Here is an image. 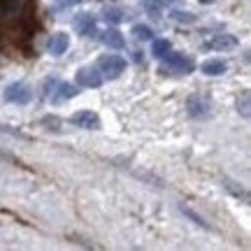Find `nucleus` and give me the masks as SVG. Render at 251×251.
<instances>
[{
	"label": "nucleus",
	"mask_w": 251,
	"mask_h": 251,
	"mask_svg": "<svg viewBox=\"0 0 251 251\" xmlns=\"http://www.w3.org/2000/svg\"><path fill=\"white\" fill-rule=\"evenodd\" d=\"M168 51H170V42H168V40H153L151 54L156 56V58H163Z\"/></svg>",
	"instance_id": "f3484780"
},
{
	"label": "nucleus",
	"mask_w": 251,
	"mask_h": 251,
	"mask_svg": "<svg viewBox=\"0 0 251 251\" xmlns=\"http://www.w3.org/2000/svg\"><path fill=\"white\" fill-rule=\"evenodd\" d=\"M163 58H165V65H168V68H172V70H177V72H184V75H186V72L193 70V61H191L188 56L179 54V51H168Z\"/></svg>",
	"instance_id": "0eeeda50"
},
{
	"label": "nucleus",
	"mask_w": 251,
	"mask_h": 251,
	"mask_svg": "<svg viewBox=\"0 0 251 251\" xmlns=\"http://www.w3.org/2000/svg\"><path fill=\"white\" fill-rule=\"evenodd\" d=\"M224 188L228 191V193H233L235 198H242L244 202H249V193H247V188L240 186L237 181H233V179H228V177H224Z\"/></svg>",
	"instance_id": "ddd939ff"
},
{
	"label": "nucleus",
	"mask_w": 251,
	"mask_h": 251,
	"mask_svg": "<svg viewBox=\"0 0 251 251\" xmlns=\"http://www.w3.org/2000/svg\"><path fill=\"white\" fill-rule=\"evenodd\" d=\"M70 121L77 128H84V130H98L100 128V117L96 112H91V109H81L77 114H72Z\"/></svg>",
	"instance_id": "39448f33"
},
{
	"label": "nucleus",
	"mask_w": 251,
	"mask_h": 251,
	"mask_svg": "<svg viewBox=\"0 0 251 251\" xmlns=\"http://www.w3.org/2000/svg\"><path fill=\"white\" fill-rule=\"evenodd\" d=\"M102 45H107L109 49H124L126 47V40H124V35L119 33V30H114V28H107L105 33H102Z\"/></svg>",
	"instance_id": "9b49d317"
},
{
	"label": "nucleus",
	"mask_w": 251,
	"mask_h": 251,
	"mask_svg": "<svg viewBox=\"0 0 251 251\" xmlns=\"http://www.w3.org/2000/svg\"><path fill=\"white\" fill-rule=\"evenodd\" d=\"M172 19L175 21H181V24H193L196 17L191 14V12H172Z\"/></svg>",
	"instance_id": "412c9836"
},
{
	"label": "nucleus",
	"mask_w": 251,
	"mask_h": 251,
	"mask_svg": "<svg viewBox=\"0 0 251 251\" xmlns=\"http://www.w3.org/2000/svg\"><path fill=\"white\" fill-rule=\"evenodd\" d=\"M68 47H70V37L65 35V33H56V35L49 37V42H47V51L54 56H61L68 51Z\"/></svg>",
	"instance_id": "9d476101"
},
{
	"label": "nucleus",
	"mask_w": 251,
	"mask_h": 251,
	"mask_svg": "<svg viewBox=\"0 0 251 251\" xmlns=\"http://www.w3.org/2000/svg\"><path fill=\"white\" fill-rule=\"evenodd\" d=\"M30 98H33L30 89H28L26 84H21V81H17V84H9L7 89H5V100H7V102L26 105V102H28Z\"/></svg>",
	"instance_id": "20e7f679"
},
{
	"label": "nucleus",
	"mask_w": 251,
	"mask_h": 251,
	"mask_svg": "<svg viewBox=\"0 0 251 251\" xmlns=\"http://www.w3.org/2000/svg\"><path fill=\"white\" fill-rule=\"evenodd\" d=\"M186 107H188V114H191L193 119H207L209 117V100L202 98L200 93H193V96L186 100Z\"/></svg>",
	"instance_id": "423d86ee"
},
{
	"label": "nucleus",
	"mask_w": 251,
	"mask_h": 251,
	"mask_svg": "<svg viewBox=\"0 0 251 251\" xmlns=\"http://www.w3.org/2000/svg\"><path fill=\"white\" fill-rule=\"evenodd\" d=\"M142 7L147 9V14H151V17H161V12H163V5H161V0H142Z\"/></svg>",
	"instance_id": "a211bd4d"
},
{
	"label": "nucleus",
	"mask_w": 251,
	"mask_h": 251,
	"mask_svg": "<svg viewBox=\"0 0 251 251\" xmlns=\"http://www.w3.org/2000/svg\"><path fill=\"white\" fill-rule=\"evenodd\" d=\"M205 2H212V0H205Z\"/></svg>",
	"instance_id": "b1692460"
},
{
	"label": "nucleus",
	"mask_w": 251,
	"mask_h": 251,
	"mask_svg": "<svg viewBox=\"0 0 251 251\" xmlns=\"http://www.w3.org/2000/svg\"><path fill=\"white\" fill-rule=\"evenodd\" d=\"M179 212L184 216H188V219H191V221H193V224L196 226H202V228H205V230H212V226L207 224L205 219H202V216L198 214V212H193V209H191V207H186V205H179Z\"/></svg>",
	"instance_id": "2eb2a0df"
},
{
	"label": "nucleus",
	"mask_w": 251,
	"mask_h": 251,
	"mask_svg": "<svg viewBox=\"0 0 251 251\" xmlns=\"http://www.w3.org/2000/svg\"><path fill=\"white\" fill-rule=\"evenodd\" d=\"M72 26H75V30H77L81 37L96 35V19L91 17V14H86V12L77 14V17H75V21H72Z\"/></svg>",
	"instance_id": "6e6552de"
},
{
	"label": "nucleus",
	"mask_w": 251,
	"mask_h": 251,
	"mask_svg": "<svg viewBox=\"0 0 251 251\" xmlns=\"http://www.w3.org/2000/svg\"><path fill=\"white\" fill-rule=\"evenodd\" d=\"M0 158H2V161H14V158H12L9 153H5V151H0Z\"/></svg>",
	"instance_id": "5701e85b"
},
{
	"label": "nucleus",
	"mask_w": 251,
	"mask_h": 251,
	"mask_svg": "<svg viewBox=\"0 0 251 251\" xmlns=\"http://www.w3.org/2000/svg\"><path fill=\"white\" fill-rule=\"evenodd\" d=\"M77 84L84 86V89H98L102 84V75L93 68H84V70L77 72Z\"/></svg>",
	"instance_id": "1a4fd4ad"
},
{
	"label": "nucleus",
	"mask_w": 251,
	"mask_h": 251,
	"mask_svg": "<svg viewBox=\"0 0 251 251\" xmlns=\"http://www.w3.org/2000/svg\"><path fill=\"white\" fill-rule=\"evenodd\" d=\"M98 68L102 70V75H105V77H109V79H117L119 75L126 70V61L121 58V56L109 54V56H102V58H100Z\"/></svg>",
	"instance_id": "f03ea898"
},
{
	"label": "nucleus",
	"mask_w": 251,
	"mask_h": 251,
	"mask_svg": "<svg viewBox=\"0 0 251 251\" xmlns=\"http://www.w3.org/2000/svg\"><path fill=\"white\" fill-rule=\"evenodd\" d=\"M75 93H77V89H75L72 84H68V81H63V84H58V91H54L51 102H65V100H70Z\"/></svg>",
	"instance_id": "f8f14e48"
},
{
	"label": "nucleus",
	"mask_w": 251,
	"mask_h": 251,
	"mask_svg": "<svg viewBox=\"0 0 251 251\" xmlns=\"http://www.w3.org/2000/svg\"><path fill=\"white\" fill-rule=\"evenodd\" d=\"M58 7H72V5H79L81 0H56Z\"/></svg>",
	"instance_id": "4be33fe9"
},
{
	"label": "nucleus",
	"mask_w": 251,
	"mask_h": 251,
	"mask_svg": "<svg viewBox=\"0 0 251 251\" xmlns=\"http://www.w3.org/2000/svg\"><path fill=\"white\" fill-rule=\"evenodd\" d=\"M102 14H105V19H107L109 24H121V21L126 19V12L124 9H119V7H105Z\"/></svg>",
	"instance_id": "dca6fc26"
},
{
	"label": "nucleus",
	"mask_w": 251,
	"mask_h": 251,
	"mask_svg": "<svg viewBox=\"0 0 251 251\" xmlns=\"http://www.w3.org/2000/svg\"><path fill=\"white\" fill-rule=\"evenodd\" d=\"M30 0H0V19H21L26 17Z\"/></svg>",
	"instance_id": "f257e3e1"
},
{
	"label": "nucleus",
	"mask_w": 251,
	"mask_h": 251,
	"mask_svg": "<svg viewBox=\"0 0 251 251\" xmlns=\"http://www.w3.org/2000/svg\"><path fill=\"white\" fill-rule=\"evenodd\" d=\"M226 68H228V65H226L224 61H205L202 63V72H205V75H209V77H216V75H224L226 72Z\"/></svg>",
	"instance_id": "4468645a"
},
{
	"label": "nucleus",
	"mask_w": 251,
	"mask_h": 251,
	"mask_svg": "<svg viewBox=\"0 0 251 251\" xmlns=\"http://www.w3.org/2000/svg\"><path fill=\"white\" fill-rule=\"evenodd\" d=\"M133 35L137 37V40H153V30L149 26H144V24H137V26L133 28Z\"/></svg>",
	"instance_id": "6ab92c4d"
},
{
	"label": "nucleus",
	"mask_w": 251,
	"mask_h": 251,
	"mask_svg": "<svg viewBox=\"0 0 251 251\" xmlns=\"http://www.w3.org/2000/svg\"><path fill=\"white\" fill-rule=\"evenodd\" d=\"M237 109L244 119H249V91H242V96L237 98Z\"/></svg>",
	"instance_id": "aec40b11"
},
{
	"label": "nucleus",
	"mask_w": 251,
	"mask_h": 251,
	"mask_svg": "<svg viewBox=\"0 0 251 251\" xmlns=\"http://www.w3.org/2000/svg\"><path fill=\"white\" fill-rule=\"evenodd\" d=\"M235 47H237V37L228 35V33H224V35H212L209 40L202 42V49H207V51H230Z\"/></svg>",
	"instance_id": "7ed1b4c3"
}]
</instances>
